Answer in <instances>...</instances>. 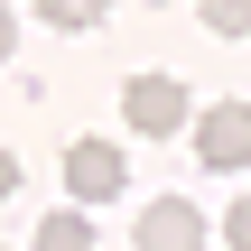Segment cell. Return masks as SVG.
<instances>
[{"label":"cell","mask_w":251,"mask_h":251,"mask_svg":"<svg viewBox=\"0 0 251 251\" xmlns=\"http://www.w3.org/2000/svg\"><path fill=\"white\" fill-rule=\"evenodd\" d=\"M121 121H130L140 140H177V130L196 121V102H186V84H177V75H130V93H121Z\"/></svg>","instance_id":"1"},{"label":"cell","mask_w":251,"mask_h":251,"mask_svg":"<svg viewBox=\"0 0 251 251\" xmlns=\"http://www.w3.org/2000/svg\"><path fill=\"white\" fill-rule=\"evenodd\" d=\"M65 186H75V205H112L130 186V158L112 140H65Z\"/></svg>","instance_id":"2"},{"label":"cell","mask_w":251,"mask_h":251,"mask_svg":"<svg viewBox=\"0 0 251 251\" xmlns=\"http://www.w3.org/2000/svg\"><path fill=\"white\" fill-rule=\"evenodd\" d=\"M186 130H196V158L205 168H251V102H214Z\"/></svg>","instance_id":"3"},{"label":"cell","mask_w":251,"mask_h":251,"mask_svg":"<svg viewBox=\"0 0 251 251\" xmlns=\"http://www.w3.org/2000/svg\"><path fill=\"white\" fill-rule=\"evenodd\" d=\"M130 242L140 251H205V214H196L186 196H158V205L130 224Z\"/></svg>","instance_id":"4"},{"label":"cell","mask_w":251,"mask_h":251,"mask_svg":"<svg viewBox=\"0 0 251 251\" xmlns=\"http://www.w3.org/2000/svg\"><path fill=\"white\" fill-rule=\"evenodd\" d=\"M37 251H93V214H84V205H56V214L37 224Z\"/></svg>","instance_id":"5"},{"label":"cell","mask_w":251,"mask_h":251,"mask_svg":"<svg viewBox=\"0 0 251 251\" xmlns=\"http://www.w3.org/2000/svg\"><path fill=\"white\" fill-rule=\"evenodd\" d=\"M102 9H112V0H37V19H47V28H93Z\"/></svg>","instance_id":"6"},{"label":"cell","mask_w":251,"mask_h":251,"mask_svg":"<svg viewBox=\"0 0 251 251\" xmlns=\"http://www.w3.org/2000/svg\"><path fill=\"white\" fill-rule=\"evenodd\" d=\"M214 37H251V0H196Z\"/></svg>","instance_id":"7"},{"label":"cell","mask_w":251,"mask_h":251,"mask_svg":"<svg viewBox=\"0 0 251 251\" xmlns=\"http://www.w3.org/2000/svg\"><path fill=\"white\" fill-rule=\"evenodd\" d=\"M224 242H233V251H251V196H233V214H224Z\"/></svg>","instance_id":"8"},{"label":"cell","mask_w":251,"mask_h":251,"mask_svg":"<svg viewBox=\"0 0 251 251\" xmlns=\"http://www.w3.org/2000/svg\"><path fill=\"white\" fill-rule=\"evenodd\" d=\"M9 196H19V158L0 149V205H9Z\"/></svg>","instance_id":"9"},{"label":"cell","mask_w":251,"mask_h":251,"mask_svg":"<svg viewBox=\"0 0 251 251\" xmlns=\"http://www.w3.org/2000/svg\"><path fill=\"white\" fill-rule=\"evenodd\" d=\"M9 47H19V19H9V0H0V65H9Z\"/></svg>","instance_id":"10"}]
</instances>
